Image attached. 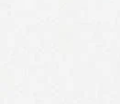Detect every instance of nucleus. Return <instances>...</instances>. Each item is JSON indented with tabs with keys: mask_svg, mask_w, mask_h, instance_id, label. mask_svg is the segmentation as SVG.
Masks as SVG:
<instances>
[]
</instances>
